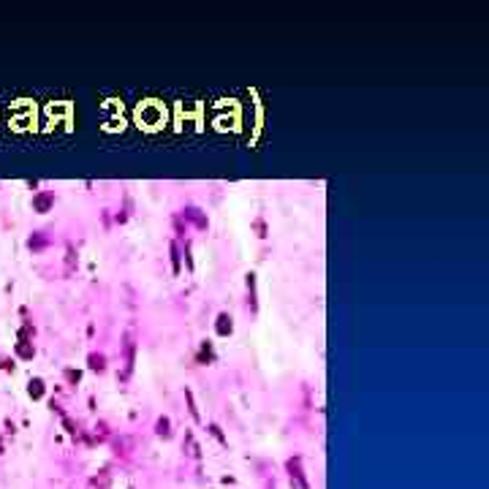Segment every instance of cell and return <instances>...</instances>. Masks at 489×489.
Returning a JSON list of instances; mask_svg holds the SVG:
<instances>
[{
  "label": "cell",
  "instance_id": "obj_1",
  "mask_svg": "<svg viewBox=\"0 0 489 489\" xmlns=\"http://www.w3.org/2000/svg\"><path fill=\"white\" fill-rule=\"evenodd\" d=\"M52 201H55V199H52L49 193H38V196L33 199V207L38 209V212H47V209L52 207Z\"/></svg>",
  "mask_w": 489,
  "mask_h": 489
},
{
  "label": "cell",
  "instance_id": "obj_2",
  "mask_svg": "<svg viewBox=\"0 0 489 489\" xmlns=\"http://www.w3.org/2000/svg\"><path fill=\"white\" fill-rule=\"evenodd\" d=\"M16 353H19L22 359H33L35 348H33L30 343H25V340H19V343H16Z\"/></svg>",
  "mask_w": 489,
  "mask_h": 489
},
{
  "label": "cell",
  "instance_id": "obj_3",
  "mask_svg": "<svg viewBox=\"0 0 489 489\" xmlns=\"http://www.w3.org/2000/svg\"><path fill=\"white\" fill-rule=\"evenodd\" d=\"M28 392H30V397H41V394H44V380H41V378L30 380V389H28Z\"/></svg>",
  "mask_w": 489,
  "mask_h": 489
},
{
  "label": "cell",
  "instance_id": "obj_4",
  "mask_svg": "<svg viewBox=\"0 0 489 489\" xmlns=\"http://www.w3.org/2000/svg\"><path fill=\"white\" fill-rule=\"evenodd\" d=\"M218 331H221V334H228V331H231V318H226V315L218 318Z\"/></svg>",
  "mask_w": 489,
  "mask_h": 489
},
{
  "label": "cell",
  "instance_id": "obj_5",
  "mask_svg": "<svg viewBox=\"0 0 489 489\" xmlns=\"http://www.w3.org/2000/svg\"><path fill=\"white\" fill-rule=\"evenodd\" d=\"M90 367L93 370H104V356H90Z\"/></svg>",
  "mask_w": 489,
  "mask_h": 489
},
{
  "label": "cell",
  "instance_id": "obj_6",
  "mask_svg": "<svg viewBox=\"0 0 489 489\" xmlns=\"http://www.w3.org/2000/svg\"><path fill=\"white\" fill-rule=\"evenodd\" d=\"M158 427H160V429H158L160 435H169V421H166V419H163V421H158Z\"/></svg>",
  "mask_w": 489,
  "mask_h": 489
}]
</instances>
